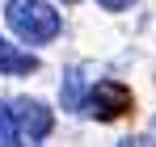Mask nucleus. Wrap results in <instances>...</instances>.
<instances>
[{"mask_svg": "<svg viewBox=\"0 0 156 147\" xmlns=\"http://www.w3.org/2000/svg\"><path fill=\"white\" fill-rule=\"evenodd\" d=\"M4 21H9V29H13L21 42H30V46L51 42L55 34L63 29L59 13H55L47 0H9V4H4Z\"/></svg>", "mask_w": 156, "mask_h": 147, "instance_id": "1", "label": "nucleus"}, {"mask_svg": "<svg viewBox=\"0 0 156 147\" xmlns=\"http://www.w3.org/2000/svg\"><path fill=\"white\" fill-rule=\"evenodd\" d=\"M131 88L127 84H118V80H93V88H89V101H84V114H93V118H101V122H114V118H122L131 109Z\"/></svg>", "mask_w": 156, "mask_h": 147, "instance_id": "2", "label": "nucleus"}, {"mask_svg": "<svg viewBox=\"0 0 156 147\" xmlns=\"http://www.w3.org/2000/svg\"><path fill=\"white\" fill-rule=\"evenodd\" d=\"M17 109V122H21V135H30L34 143H42L47 135H51V126H55V118H51V109L42 105V101H17L13 105Z\"/></svg>", "mask_w": 156, "mask_h": 147, "instance_id": "3", "label": "nucleus"}, {"mask_svg": "<svg viewBox=\"0 0 156 147\" xmlns=\"http://www.w3.org/2000/svg\"><path fill=\"white\" fill-rule=\"evenodd\" d=\"M0 72L4 76H30V72H38V59L30 50L13 46L9 38H0Z\"/></svg>", "mask_w": 156, "mask_h": 147, "instance_id": "4", "label": "nucleus"}, {"mask_svg": "<svg viewBox=\"0 0 156 147\" xmlns=\"http://www.w3.org/2000/svg\"><path fill=\"white\" fill-rule=\"evenodd\" d=\"M84 67H72L68 72V80H63V109H72V114H80L84 109Z\"/></svg>", "mask_w": 156, "mask_h": 147, "instance_id": "5", "label": "nucleus"}, {"mask_svg": "<svg viewBox=\"0 0 156 147\" xmlns=\"http://www.w3.org/2000/svg\"><path fill=\"white\" fill-rule=\"evenodd\" d=\"M0 147H21V122L13 105H0Z\"/></svg>", "mask_w": 156, "mask_h": 147, "instance_id": "6", "label": "nucleus"}, {"mask_svg": "<svg viewBox=\"0 0 156 147\" xmlns=\"http://www.w3.org/2000/svg\"><path fill=\"white\" fill-rule=\"evenodd\" d=\"M105 13H122V9H131V0H97Z\"/></svg>", "mask_w": 156, "mask_h": 147, "instance_id": "7", "label": "nucleus"}, {"mask_svg": "<svg viewBox=\"0 0 156 147\" xmlns=\"http://www.w3.org/2000/svg\"><path fill=\"white\" fill-rule=\"evenodd\" d=\"M118 147H156V143L148 139V135H135V139H122Z\"/></svg>", "mask_w": 156, "mask_h": 147, "instance_id": "8", "label": "nucleus"}, {"mask_svg": "<svg viewBox=\"0 0 156 147\" xmlns=\"http://www.w3.org/2000/svg\"><path fill=\"white\" fill-rule=\"evenodd\" d=\"M63 4H76V0H63Z\"/></svg>", "mask_w": 156, "mask_h": 147, "instance_id": "9", "label": "nucleus"}]
</instances>
